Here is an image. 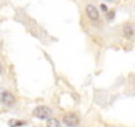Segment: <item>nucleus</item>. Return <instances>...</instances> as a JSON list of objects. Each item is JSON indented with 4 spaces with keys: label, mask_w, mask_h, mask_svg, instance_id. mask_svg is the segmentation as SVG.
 I'll return each instance as SVG.
<instances>
[{
    "label": "nucleus",
    "mask_w": 135,
    "mask_h": 127,
    "mask_svg": "<svg viewBox=\"0 0 135 127\" xmlns=\"http://www.w3.org/2000/svg\"><path fill=\"white\" fill-rule=\"evenodd\" d=\"M52 110L48 107V106H37L35 110H33V116H36L37 119H49L52 118Z\"/></svg>",
    "instance_id": "nucleus-1"
},
{
    "label": "nucleus",
    "mask_w": 135,
    "mask_h": 127,
    "mask_svg": "<svg viewBox=\"0 0 135 127\" xmlns=\"http://www.w3.org/2000/svg\"><path fill=\"white\" fill-rule=\"evenodd\" d=\"M62 122L68 127H77L80 124V116L77 114H74V113H68V114L64 115Z\"/></svg>",
    "instance_id": "nucleus-2"
},
{
    "label": "nucleus",
    "mask_w": 135,
    "mask_h": 127,
    "mask_svg": "<svg viewBox=\"0 0 135 127\" xmlns=\"http://www.w3.org/2000/svg\"><path fill=\"white\" fill-rule=\"evenodd\" d=\"M86 16L91 20V21H98L99 20V11L97 9V7L94 4H88L85 8Z\"/></svg>",
    "instance_id": "nucleus-3"
},
{
    "label": "nucleus",
    "mask_w": 135,
    "mask_h": 127,
    "mask_svg": "<svg viewBox=\"0 0 135 127\" xmlns=\"http://www.w3.org/2000/svg\"><path fill=\"white\" fill-rule=\"evenodd\" d=\"M122 35L126 38H132L135 36V25L132 23H126L122 27Z\"/></svg>",
    "instance_id": "nucleus-4"
},
{
    "label": "nucleus",
    "mask_w": 135,
    "mask_h": 127,
    "mask_svg": "<svg viewBox=\"0 0 135 127\" xmlns=\"http://www.w3.org/2000/svg\"><path fill=\"white\" fill-rule=\"evenodd\" d=\"M0 99H2V102L7 106H11L15 103V95L9 91H3L2 95H0Z\"/></svg>",
    "instance_id": "nucleus-5"
},
{
    "label": "nucleus",
    "mask_w": 135,
    "mask_h": 127,
    "mask_svg": "<svg viewBox=\"0 0 135 127\" xmlns=\"http://www.w3.org/2000/svg\"><path fill=\"white\" fill-rule=\"evenodd\" d=\"M46 127H61V123L56 118H49L46 120Z\"/></svg>",
    "instance_id": "nucleus-6"
},
{
    "label": "nucleus",
    "mask_w": 135,
    "mask_h": 127,
    "mask_svg": "<svg viewBox=\"0 0 135 127\" xmlns=\"http://www.w3.org/2000/svg\"><path fill=\"white\" fill-rule=\"evenodd\" d=\"M114 16H115V9H109L107 13H106V19L107 20H113Z\"/></svg>",
    "instance_id": "nucleus-7"
},
{
    "label": "nucleus",
    "mask_w": 135,
    "mask_h": 127,
    "mask_svg": "<svg viewBox=\"0 0 135 127\" xmlns=\"http://www.w3.org/2000/svg\"><path fill=\"white\" fill-rule=\"evenodd\" d=\"M9 124H11L12 127H17V126H23V124H25V122H23V120H11Z\"/></svg>",
    "instance_id": "nucleus-8"
},
{
    "label": "nucleus",
    "mask_w": 135,
    "mask_h": 127,
    "mask_svg": "<svg viewBox=\"0 0 135 127\" xmlns=\"http://www.w3.org/2000/svg\"><path fill=\"white\" fill-rule=\"evenodd\" d=\"M101 9H102V12H105V13H107V6L106 4H101Z\"/></svg>",
    "instance_id": "nucleus-9"
},
{
    "label": "nucleus",
    "mask_w": 135,
    "mask_h": 127,
    "mask_svg": "<svg viewBox=\"0 0 135 127\" xmlns=\"http://www.w3.org/2000/svg\"><path fill=\"white\" fill-rule=\"evenodd\" d=\"M0 73H2V64H0Z\"/></svg>",
    "instance_id": "nucleus-10"
},
{
    "label": "nucleus",
    "mask_w": 135,
    "mask_h": 127,
    "mask_svg": "<svg viewBox=\"0 0 135 127\" xmlns=\"http://www.w3.org/2000/svg\"><path fill=\"white\" fill-rule=\"evenodd\" d=\"M109 2H114V0H109Z\"/></svg>",
    "instance_id": "nucleus-11"
}]
</instances>
